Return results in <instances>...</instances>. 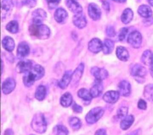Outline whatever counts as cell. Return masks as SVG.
Instances as JSON below:
<instances>
[{
  "label": "cell",
  "mask_w": 153,
  "mask_h": 135,
  "mask_svg": "<svg viewBox=\"0 0 153 135\" xmlns=\"http://www.w3.org/2000/svg\"><path fill=\"white\" fill-rule=\"evenodd\" d=\"M134 120V117L131 115H127L124 117L120 123V127L122 130H126L130 127Z\"/></svg>",
  "instance_id": "26"
},
{
  "label": "cell",
  "mask_w": 153,
  "mask_h": 135,
  "mask_svg": "<svg viewBox=\"0 0 153 135\" xmlns=\"http://www.w3.org/2000/svg\"><path fill=\"white\" fill-rule=\"evenodd\" d=\"M94 135H107V134H106V131L105 129L99 128L96 131Z\"/></svg>",
  "instance_id": "44"
},
{
  "label": "cell",
  "mask_w": 153,
  "mask_h": 135,
  "mask_svg": "<svg viewBox=\"0 0 153 135\" xmlns=\"http://www.w3.org/2000/svg\"><path fill=\"white\" fill-rule=\"evenodd\" d=\"M72 109L76 113H81L82 111V108L75 103H74L72 105Z\"/></svg>",
  "instance_id": "42"
},
{
  "label": "cell",
  "mask_w": 153,
  "mask_h": 135,
  "mask_svg": "<svg viewBox=\"0 0 153 135\" xmlns=\"http://www.w3.org/2000/svg\"><path fill=\"white\" fill-rule=\"evenodd\" d=\"M117 58L123 61H126L129 58V54L126 48L123 46H118L116 49Z\"/></svg>",
  "instance_id": "25"
},
{
  "label": "cell",
  "mask_w": 153,
  "mask_h": 135,
  "mask_svg": "<svg viewBox=\"0 0 153 135\" xmlns=\"http://www.w3.org/2000/svg\"><path fill=\"white\" fill-rule=\"evenodd\" d=\"M4 135H13V131L11 129H7L5 131Z\"/></svg>",
  "instance_id": "46"
},
{
  "label": "cell",
  "mask_w": 153,
  "mask_h": 135,
  "mask_svg": "<svg viewBox=\"0 0 153 135\" xmlns=\"http://www.w3.org/2000/svg\"><path fill=\"white\" fill-rule=\"evenodd\" d=\"M106 32L107 35L109 37H114L115 35V31L114 30V28L111 26H109L107 27Z\"/></svg>",
  "instance_id": "40"
},
{
  "label": "cell",
  "mask_w": 153,
  "mask_h": 135,
  "mask_svg": "<svg viewBox=\"0 0 153 135\" xmlns=\"http://www.w3.org/2000/svg\"><path fill=\"white\" fill-rule=\"evenodd\" d=\"M6 29L11 33H16L19 30V24L17 21L12 20L6 25Z\"/></svg>",
  "instance_id": "36"
},
{
  "label": "cell",
  "mask_w": 153,
  "mask_h": 135,
  "mask_svg": "<svg viewBox=\"0 0 153 135\" xmlns=\"http://www.w3.org/2000/svg\"><path fill=\"white\" fill-rule=\"evenodd\" d=\"M72 73L71 71L69 70L65 73L62 79L59 81L58 85L61 89H65L68 87L69 84L71 82Z\"/></svg>",
  "instance_id": "20"
},
{
  "label": "cell",
  "mask_w": 153,
  "mask_h": 135,
  "mask_svg": "<svg viewBox=\"0 0 153 135\" xmlns=\"http://www.w3.org/2000/svg\"><path fill=\"white\" fill-rule=\"evenodd\" d=\"M32 67V62L30 60L26 59L19 62L16 65V70L17 72L19 73H26L29 70H30Z\"/></svg>",
  "instance_id": "10"
},
{
  "label": "cell",
  "mask_w": 153,
  "mask_h": 135,
  "mask_svg": "<svg viewBox=\"0 0 153 135\" xmlns=\"http://www.w3.org/2000/svg\"><path fill=\"white\" fill-rule=\"evenodd\" d=\"M102 5H103V8L105 10H109V3L106 1H103L102 2Z\"/></svg>",
  "instance_id": "45"
},
{
  "label": "cell",
  "mask_w": 153,
  "mask_h": 135,
  "mask_svg": "<svg viewBox=\"0 0 153 135\" xmlns=\"http://www.w3.org/2000/svg\"><path fill=\"white\" fill-rule=\"evenodd\" d=\"M54 17L57 23H63L68 17V13L65 9L59 8L55 11Z\"/></svg>",
  "instance_id": "21"
},
{
  "label": "cell",
  "mask_w": 153,
  "mask_h": 135,
  "mask_svg": "<svg viewBox=\"0 0 153 135\" xmlns=\"http://www.w3.org/2000/svg\"><path fill=\"white\" fill-rule=\"evenodd\" d=\"M91 73L95 77L96 80L102 81L103 80L107 78L108 76V71L103 68H99L97 67H94L91 69Z\"/></svg>",
  "instance_id": "12"
},
{
  "label": "cell",
  "mask_w": 153,
  "mask_h": 135,
  "mask_svg": "<svg viewBox=\"0 0 153 135\" xmlns=\"http://www.w3.org/2000/svg\"><path fill=\"white\" fill-rule=\"evenodd\" d=\"M103 91V84L102 81L95 80V82L90 89V92L93 98L98 97Z\"/></svg>",
  "instance_id": "19"
},
{
  "label": "cell",
  "mask_w": 153,
  "mask_h": 135,
  "mask_svg": "<svg viewBox=\"0 0 153 135\" xmlns=\"http://www.w3.org/2000/svg\"><path fill=\"white\" fill-rule=\"evenodd\" d=\"M150 72H151V74L152 76L153 77V69H150Z\"/></svg>",
  "instance_id": "49"
},
{
  "label": "cell",
  "mask_w": 153,
  "mask_h": 135,
  "mask_svg": "<svg viewBox=\"0 0 153 135\" xmlns=\"http://www.w3.org/2000/svg\"><path fill=\"white\" fill-rule=\"evenodd\" d=\"M148 2L151 5L153 6V0H148Z\"/></svg>",
  "instance_id": "48"
},
{
  "label": "cell",
  "mask_w": 153,
  "mask_h": 135,
  "mask_svg": "<svg viewBox=\"0 0 153 135\" xmlns=\"http://www.w3.org/2000/svg\"><path fill=\"white\" fill-rule=\"evenodd\" d=\"M128 43L133 48H138L140 46L142 43V36L138 31L131 32L127 37Z\"/></svg>",
  "instance_id": "5"
},
{
  "label": "cell",
  "mask_w": 153,
  "mask_h": 135,
  "mask_svg": "<svg viewBox=\"0 0 153 135\" xmlns=\"http://www.w3.org/2000/svg\"><path fill=\"white\" fill-rule=\"evenodd\" d=\"M47 90L44 86L39 85L36 89L35 93V97L38 101H42L46 95Z\"/></svg>",
  "instance_id": "32"
},
{
  "label": "cell",
  "mask_w": 153,
  "mask_h": 135,
  "mask_svg": "<svg viewBox=\"0 0 153 135\" xmlns=\"http://www.w3.org/2000/svg\"><path fill=\"white\" fill-rule=\"evenodd\" d=\"M29 32L31 35L36 36L38 39H45L49 37L50 35V30L49 27L44 24H35L30 26Z\"/></svg>",
  "instance_id": "3"
},
{
  "label": "cell",
  "mask_w": 153,
  "mask_h": 135,
  "mask_svg": "<svg viewBox=\"0 0 153 135\" xmlns=\"http://www.w3.org/2000/svg\"><path fill=\"white\" fill-rule=\"evenodd\" d=\"M128 108L126 106H122L117 110V115L119 118H124L127 115Z\"/></svg>",
  "instance_id": "37"
},
{
  "label": "cell",
  "mask_w": 153,
  "mask_h": 135,
  "mask_svg": "<svg viewBox=\"0 0 153 135\" xmlns=\"http://www.w3.org/2000/svg\"><path fill=\"white\" fill-rule=\"evenodd\" d=\"M66 5L68 9L75 14L81 13L82 11V7L75 0H66Z\"/></svg>",
  "instance_id": "18"
},
{
  "label": "cell",
  "mask_w": 153,
  "mask_h": 135,
  "mask_svg": "<svg viewBox=\"0 0 153 135\" xmlns=\"http://www.w3.org/2000/svg\"><path fill=\"white\" fill-rule=\"evenodd\" d=\"M130 73L133 77L137 79H142L146 74V70L143 66L136 64L131 67Z\"/></svg>",
  "instance_id": "8"
},
{
  "label": "cell",
  "mask_w": 153,
  "mask_h": 135,
  "mask_svg": "<svg viewBox=\"0 0 153 135\" xmlns=\"http://www.w3.org/2000/svg\"><path fill=\"white\" fill-rule=\"evenodd\" d=\"M114 43L112 40L109 39H106L104 40L103 43L102 51L105 54H109L112 52L114 49Z\"/></svg>",
  "instance_id": "31"
},
{
  "label": "cell",
  "mask_w": 153,
  "mask_h": 135,
  "mask_svg": "<svg viewBox=\"0 0 153 135\" xmlns=\"http://www.w3.org/2000/svg\"><path fill=\"white\" fill-rule=\"evenodd\" d=\"M16 87V81L11 77H8L5 80L2 85V92L5 94L10 93Z\"/></svg>",
  "instance_id": "11"
},
{
  "label": "cell",
  "mask_w": 153,
  "mask_h": 135,
  "mask_svg": "<svg viewBox=\"0 0 153 135\" xmlns=\"http://www.w3.org/2000/svg\"><path fill=\"white\" fill-rule=\"evenodd\" d=\"M118 89L120 95L123 96H128L131 92L130 84L126 80H122L118 84Z\"/></svg>",
  "instance_id": "15"
},
{
  "label": "cell",
  "mask_w": 153,
  "mask_h": 135,
  "mask_svg": "<svg viewBox=\"0 0 153 135\" xmlns=\"http://www.w3.org/2000/svg\"><path fill=\"white\" fill-rule=\"evenodd\" d=\"M88 48L90 51L94 54H97L102 50L103 43L99 39L93 38L88 42Z\"/></svg>",
  "instance_id": "9"
},
{
  "label": "cell",
  "mask_w": 153,
  "mask_h": 135,
  "mask_svg": "<svg viewBox=\"0 0 153 135\" xmlns=\"http://www.w3.org/2000/svg\"><path fill=\"white\" fill-rule=\"evenodd\" d=\"M14 6L12 0H2L1 2L2 9V17L4 15H7L10 13Z\"/></svg>",
  "instance_id": "23"
},
{
  "label": "cell",
  "mask_w": 153,
  "mask_h": 135,
  "mask_svg": "<svg viewBox=\"0 0 153 135\" xmlns=\"http://www.w3.org/2000/svg\"><path fill=\"white\" fill-rule=\"evenodd\" d=\"M128 135H136V133L134 132V133H130V134H128Z\"/></svg>",
  "instance_id": "50"
},
{
  "label": "cell",
  "mask_w": 153,
  "mask_h": 135,
  "mask_svg": "<svg viewBox=\"0 0 153 135\" xmlns=\"http://www.w3.org/2000/svg\"><path fill=\"white\" fill-rule=\"evenodd\" d=\"M69 124L71 127L74 130H79L81 128L82 124L81 120L76 117H72L69 118Z\"/></svg>",
  "instance_id": "34"
},
{
  "label": "cell",
  "mask_w": 153,
  "mask_h": 135,
  "mask_svg": "<svg viewBox=\"0 0 153 135\" xmlns=\"http://www.w3.org/2000/svg\"><path fill=\"white\" fill-rule=\"evenodd\" d=\"M72 21L74 24L79 29L84 28L87 24V20L81 12L75 14L73 17Z\"/></svg>",
  "instance_id": "17"
},
{
  "label": "cell",
  "mask_w": 153,
  "mask_h": 135,
  "mask_svg": "<svg viewBox=\"0 0 153 135\" xmlns=\"http://www.w3.org/2000/svg\"><path fill=\"white\" fill-rule=\"evenodd\" d=\"M45 73L44 68L40 65H34L30 70L26 73L23 77L24 84L27 87L31 86L35 81L41 79Z\"/></svg>",
  "instance_id": "1"
},
{
  "label": "cell",
  "mask_w": 153,
  "mask_h": 135,
  "mask_svg": "<svg viewBox=\"0 0 153 135\" xmlns=\"http://www.w3.org/2000/svg\"><path fill=\"white\" fill-rule=\"evenodd\" d=\"M137 12L140 16L145 18L151 17L152 14V10H151L150 7L146 5H140L138 8Z\"/></svg>",
  "instance_id": "28"
},
{
  "label": "cell",
  "mask_w": 153,
  "mask_h": 135,
  "mask_svg": "<svg viewBox=\"0 0 153 135\" xmlns=\"http://www.w3.org/2000/svg\"><path fill=\"white\" fill-rule=\"evenodd\" d=\"M30 48L28 44L25 42H22L18 45L17 49V56L20 58H23L27 56L29 54Z\"/></svg>",
  "instance_id": "16"
},
{
  "label": "cell",
  "mask_w": 153,
  "mask_h": 135,
  "mask_svg": "<svg viewBox=\"0 0 153 135\" xmlns=\"http://www.w3.org/2000/svg\"><path fill=\"white\" fill-rule=\"evenodd\" d=\"M47 121L44 115L42 113H36L34 115L32 122L31 127L36 133L42 134L47 130Z\"/></svg>",
  "instance_id": "2"
},
{
  "label": "cell",
  "mask_w": 153,
  "mask_h": 135,
  "mask_svg": "<svg viewBox=\"0 0 153 135\" xmlns=\"http://www.w3.org/2000/svg\"><path fill=\"white\" fill-rule=\"evenodd\" d=\"M77 94H78V96L79 98H80L81 99H82L83 101H84L85 102H88V103H89V102L91 101V100L93 98L90 91H88L87 89H86L85 88L80 89L78 91Z\"/></svg>",
  "instance_id": "30"
},
{
  "label": "cell",
  "mask_w": 153,
  "mask_h": 135,
  "mask_svg": "<svg viewBox=\"0 0 153 135\" xmlns=\"http://www.w3.org/2000/svg\"><path fill=\"white\" fill-rule=\"evenodd\" d=\"M88 14L91 19L97 20L100 18L101 11L97 5L94 3H90L88 6Z\"/></svg>",
  "instance_id": "7"
},
{
  "label": "cell",
  "mask_w": 153,
  "mask_h": 135,
  "mask_svg": "<svg viewBox=\"0 0 153 135\" xmlns=\"http://www.w3.org/2000/svg\"><path fill=\"white\" fill-rule=\"evenodd\" d=\"M104 114V110L101 107H96L91 109L85 115V121L90 124L96 123Z\"/></svg>",
  "instance_id": "4"
},
{
  "label": "cell",
  "mask_w": 153,
  "mask_h": 135,
  "mask_svg": "<svg viewBox=\"0 0 153 135\" xmlns=\"http://www.w3.org/2000/svg\"><path fill=\"white\" fill-rule=\"evenodd\" d=\"M133 17V12L130 8L125 9L121 15V21L124 24H128L130 23Z\"/></svg>",
  "instance_id": "29"
},
{
  "label": "cell",
  "mask_w": 153,
  "mask_h": 135,
  "mask_svg": "<svg viewBox=\"0 0 153 135\" xmlns=\"http://www.w3.org/2000/svg\"><path fill=\"white\" fill-rule=\"evenodd\" d=\"M142 62L150 67V68H153V53L149 51L146 50L144 51L141 57Z\"/></svg>",
  "instance_id": "22"
},
{
  "label": "cell",
  "mask_w": 153,
  "mask_h": 135,
  "mask_svg": "<svg viewBox=\"0 0 153 135\" xmlns=\"http://www.w3.org/2000/svg\"><path fill=\"white\" fill-rule=\"evenodd\" d=\"M73 98L72 95L69 92H66L60 98V104L62 106L66 108L71 105Z\"/></svg>",
  "instance_id": "27"
},
{
  "label": "cell",
  "mask_w": 153,
  "mask_h": 135,
  "mask_svg": "<svg viewBox=\"0 0 153 135\" xmlns=\"http://www.w3.org/2000/svg\"><path fill=\"white\" fill-rule=\"evenodd\" d=\"M2 45L4 48L8 52L13 51L15 47V43L13 39L10 36H5L2 40Z\"/></svg>",
  "instance_id": "24"
},
{
  "label": "cell",
  "mask_w": 153,
  "mask_h": 135,
  "mask_svg": "<svg viewBox=\"0 0 153 135\" xmlns=\"http://www.w3.org/2000/svg\"><path fill=\"white\" fill-rule=\"evenodd\" d=\"M30 135H35V134H30Z\"/></svg>",
  "instance_id": "51"
},
{
  "label": "cell",
  "mask_w": 153,
  "mask_h": 135,
  "mask_svg": "<svg viewBox=\"0 0 153 135\" xmlns=\"http://www.w3.org/2000/svg\"><path fill=\"white\" fill-rule=\"evenodd\" d=\"M32 15L33 22L35 24H41L47 17L46 12L41 8L34 10Z\"/></svg>",
  "instance_id": "6"
},
{
  "label": "cell",
  "mask_w": 153,
  "mask_h": 135,
  "mask_svg": "<svg viewBox=\"0 0 153 135\" xmlns=\"http://www.w3.org/2000/svg\"><path fill=\"white\" fill-rule=\"evenodd\" d=\"M53 131L55 135H68L69 133L68 128L63 125H56Z\"/></svg>",
  "instance_id": "35"
},
{
  "label": "cell",
  "mask_w": 153,
  "mask_h": 135,
  "mask_svg": "<svg viewBox=\"0 0 153 135\" xmlns=\"http://www.w3.org/2000/svg\"><path fill=\"white\" fill-rule=\"evenodd\" d=\"M46 1L48 8L50 9H54L58 5L60 0H46Z\"/></svg>",
  "instance_id": "39"
},
{
  "label": "cell",
  "mask_w": 153,
  "mask_h": 135,
  "mask_svg": "<svg viewBox=\"0 0 153 135\" xmlns=\"http://www.w3.org/2000/svg\"><path fill=\"white\" fill-rule=\"evenodd\" d=\"M26 5L29 7H33L36 5V0H26Z\"/></svg>",
  "instance_id": "43"
},
{
  "label": "cell",
  "mask_w": 153,
  "mask_h": 135,
  "mask_svg": "<svg viewBox=\"0 0 153 135\" xmlns=\"http://www.w3.org/2000/svg\"><path fill=\"white\" fill-rule=\"evenodd\" d=\"M137 106L140 109H146V103L143 99H140L137 103Z\"/></svg>",
  "instance_id": "41"
},
{
  "label": "cell",
  "mask_w": 153,
  "mask_h": 135,
  "mask_svg": "<svg viewBox=\"0 0 153 135\" xmlns=\"http://www.w3.org/2000/svg\"><path fill=\"white\" fill-rule=\"evenodd\" d=\"M120 93L118 91L115 90H109L106 92L103 96V99L105 102L109 103H114L119 99Z\"/></svg>",
  "instance_id": "13"
},
{
  "label": "cell",
  "mask_w": 153,
  "mask_h": 135,
  "mask_svg": "<svg viewBox=\"0 0 153 135\" xmlns=\"http://www.w3.org/2000/svg\"><path fill=\"white\" fill-rule=\"evenodd\" d=\"M143 95L149 101H153V84H147L144 89Z\"/></svg>",
  "instance_id": "33"
},
{
  "label": "cell",
  "mask_w": 153,
  "mask_h": 135,
  "mask_svg": "<svg viewBox=\"0 0 153 135\" xmlns=\"http://www.w3.org/2000/svg\"><path fill=\"white\" fill-rule=\"evenodd\" d=\"M127 32H128V29L126 27H123L120 30L119 35H118V39L120 41H123L125 39L126 35L127 34Z\"/></svg>",
  "instance_id": "38"
},
{
  "label": "cell",
  "mask_w": 153,
  "mask_h": 135,
  "mask_svg": "<svg viewBox=\"0 0 153 135\" xmlns=\"http://www.w3.org/2000/svg\"><path fill=\"white\" fill-rule=\"evenodd\" d=\"M84 68V65L83 63H81L77 67V68L75 70L74 73L72 75V79H71V84L75 85L80 80Z\"/></svg>",
  "instance_id": "14"
},
{
  "label": "cell",
  "mask_w": 153,
  "mask_h": 135,
  "mask_svg": "<svg viewBox=\"0 0 153 135\" xmlns=\"http://www.w3.org/2000/svg\"><path fill=\"white\" fill-rule=\"evenodd\" d=\"M115 2H120V3H123V2H124L126 1V0H112Z\"/></svg>",
  "instance_id": "47"
}]
</instances>
